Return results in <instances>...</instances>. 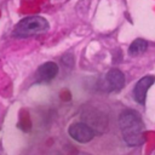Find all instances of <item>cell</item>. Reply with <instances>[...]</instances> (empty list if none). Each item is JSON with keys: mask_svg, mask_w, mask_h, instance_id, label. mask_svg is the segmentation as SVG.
Segmentation results:
<instances>
[{"mask_svg": "<svg viewBox=\"0 0 155 155\" xmlns=\"http://www.w3.org/2000/svg\"><path fill=\"white\" fill-rule=\"evenodd\" d=\"M119 126L124 140L132 147H137L145 140V127L136 110L127 109L119 116Z\"/></svg>", "mask_w": 155, "mask_h": 155, "instance_id": "obj_1", "label": "cell"}, {"mask_svg": "<svg viewBox=\"0 0 155 155\" xmlns=\"http://www.w3.org/2000/svg\"><path fill=\"white\" fill-rule=\"evenodd\" d=\"M50 24L46 18L41 16H28L22 18L15 27L13 35L17 38H27L31 35H38L47 31Z\"/></svg>", "mask_w": 155, "mask_h": 155, "instance_id": "obj_2", "label": "cell"}, {"mask_svg": "<svg viewBox=\"0 0 155 155\" xmlns=\"http://www.w3.org/2000/svg\"><path fill=\"white\" fill-rule=\"evenodd\" d=\"M69 136L79 143H88L94 137V131L85 122H76L69 126Z\"/></svg>", "mask_w": 155, "mask_h": 155, "instance_id": "obj_3", "label": "cell"}, {"mask_svg": "<svg viewBox=\"0 0 155 155\" xmlns=\"http://www.w3.org/2000/svg\"><path fill=\"white\" fill-rule=\"evenodd\" d=\"M125 85V75L119 69H111L107 73L104 80V87L108 92H117Z\"/></svg>", "mask_w": 155, "mask_h": 155, "instance_id": "obj_4", "label": "cell"}, {"mask_svg": "<svg viewBox=\"0 0 155 155\" xmlns=\"http://www.w3.org/2000/svg\"><path fill=\"white\" fill-rule=\"evenodd\" d=\"M154 81H155L154 75H145L140 80L137 81V84L134 85V88H133V97L137 103H139V104L145 103L147 92L149 91V88L151 87Z\"/></svg>", "mask_w": 155, "mask_h": 155, "instance_id": "obj_5", "label": "cell"}, {"mask_svg": "<svg viewBox=\"0 0 155 155\" xmlns=\"http://www.w3.org/2000/svg\"><path fill=\"white\" fill-rule=\"evenodd\" d=\"M58 74V65L54 62H45L36 70V79L39 82H48Z\"/></svg>", "mask_w": 155, "mask_h": 155, "instance_id": "obj_6", "label": "cell"}, {"mask_svg": "<svg viewBox=\"0 0 155 155\" xmlns=\"http://www.w3.org/2000/svg\"><path fill=\"white\" fill-rule=\"evenodd\" d=\"M148 47V42L144 39H136L128 47V53L131 56H138L143 53Z\"/></svg>", "mask_w": 155, "mask_h": 155, "instance_id": "obj_7", "label": "cell"}]
</instances>
